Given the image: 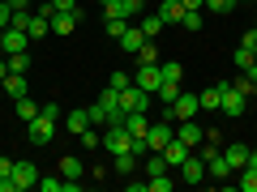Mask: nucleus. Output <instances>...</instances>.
<instances>
[{
    "mask_svg": "<svg viewBox=\"0 0 257 192\" xmlns=\"http://www.w3.org/2000/svg\"><path fill=\"white\" fill-rule=\"evenodd\" d=\"M219 90H223V98H219V111H223V116H231V120H236V116H244L248 94L240 90L236 82H219Z\"/></svg>",
    "mask_w": 257,
    "mask_h": 192,
    "instance_id": "obj_1",
    "label": "nucleus"
},
{
    "mask_svg": "<svg viewBox=\"0 0 257 192\" xmlns=\"http://www.w3.org/2000/svg\"><path fill=\"white\" fill-rule=\"evenodd\" d=\"M197 107H202L197 94H184L180 90V98H176L172 107H163V120H197Z\"/></svg>",
    "mask_w": 257,
    "mask_h": 192,
    "instance_id": "obj_2",
    "label": "nucleus"
},
{
    "mask_svg": "<svg viewBox=\"0 0 257 192\" xmlns=\"http://www.w3.org/2000/svg\"><path fill=\"white\" fill-rule=\"evenodd\" d=\"M150 98H155V94L142 90L138 82H128L124 90H120V107H124V111H146V107H150Z\"/></svg>",
    "mask_w": 257,
    "mask_h": 192,
    "instance_id": "obj_3",
    "label": "nucleus"
},
{
    "mask_svg": "<svg viewBox=\"0 0 257 192\" xmlns=\"http://www.w3.org/2000/svg\"><path fill=\"white\" fill-rule=\"evenodd\" d=\"M167 141H176V120L150 124V132H146V150H159V154H163V146H167Z\"/></svg>",
    "mask_w": 257,
    "mask_h": 192,
    "instance_id": "obj_4",
    "label": "nucleus"
},
{
    "mask_svg": "<svg viewBox=\"0 0 257 192\" xmlns=\"http://www.w3.org/2000/svg\"><path fill=\"white\" fill-rule=\"evenodd\" d=\"M26 137L35 141V146H47V141L56 137V120H47V116H35V120L26 124Z\"/></svg>",
    "mask_w": 257,
    "mask_h": 192,
    "instance_id": "obj_5",
    "label": "nucleus"
},
{
    "mask_svg": "<svg viewBox=\"0 0 257 192\" xmlns=\"http://www.w3.org/2000/svg\"><path fill=\"white\" fill-rule=\"evenodd\" d=\"M180 180H184V184H202V180H206V158H202V154H189V158L180 162Z\"/></svg>",
    "mask_w": 257,
    "mask_h": 192,
    "instance_id": "obj_6",
    "label": "nucleus"
},
{
    "mask_svg": "<svg viewBox=\"0 0 257 192\" xmlns=\"http://www.w3.org/2000/svg\"><path fill=\"white\" fill-rule=\"evenodd\" d=\"M176 137H180V141H184L189 150H197V146L206 141V128L197 124V120H180V128H176Z\"/></svg>",
    "mask_w": 257,
    "mask_h": 192,
    "instance_id": "obj_7",
    "label": "nucleus"
},
{
    "mask_svg": "<svg viewBox=\"0 0 257 192\" xmlns=\"http://www.w3.org/2000/svg\"><path fill=\"white\" fill-rule=\"evenodd\" d=\"M133 82L142 86V90L155 94L159 86H163V73H159V64H138V73H133Z\"/></svg>",
    "mask_w": 257,
    "mask_h": 192,
    "instance_id": "obj_8",
    "label": "nucleus"
},
{
    "mask_svg": "<svg viewBox=\"0 0 257 192\" xmlns=\"http://www.w3.org/2000/svg\"><path fill=\"white\" fill-rule=\"evenodd\" d=\"M13 184H18V192L35 188V184H39V166L35 162H13Z\"/></svg>",
    "mask_w": 257,
    "mask_h": 192,
    "instance_id": "obj_9",
    "label": "nucleus"
},
{
    "mask_svg": "<svg viewBox=\"0 0 257 192\" xmlns=\"http://www.w3.org/2000/svg\"><path fill=\"white\" fill-rule=\"evenodd\" d=\"M64 128H69L73 137H82L86 128H94V120H90V107H82V111H69V116H64Z\"/></svg>",
    "mask_w": 257,
    "mask_h": 192,
    "instance_id": "obj_10",
    "label": "nucleus"
},
{
    "mask_svg": "<svg viewBox=\"0 0 257 192\" xmlns=\"http://www.w3.org/2000/svg\"><path fill=\"white\" fill-rule=\"evenodd\" d=\"M189 154H193V150L184 146L180 137H176V141H167V146H163V158H167V166H172V171H180V162H184Z\"/></svg>",
    "mask_w": 257,
    "mask_h": 192,
    "instance_id": "obj_11",
    "label": "nucleus"
},
{
    "mask_svg": "<svg viewBox=\"0 0 257 192\" xmlns=\"http://www.w3.org/2000/svg\"><path fill=\"white\" fill-rule=\"evenodd\" d=\"M142 9H146V0H116V4H111V9H103V13H107V18H138V13Z\"/></svg>",
    "mask_w": 257,
    "mask_h": 192,
    "instance_id": "obj_12",
    "label": "nucleus"
},
{
    "mask_svg": "<svg viewBox=\"0 0 257 192\" xmlns=\"http://www.w3.org/2000/svg\"><path fill=\"white\" fill-rule=\"evenodd\" d=\"M124 128H128V137H138V141H146V132H150V120H146V111H128Z\"/></svg>",
    "mask_w": 257,
    "mask_h": 192,
    "instance_id": "obj_13",
    "label": "nucleus"
},
{
    "mask_svg": "<svg viewBox=\"0 0 257 192\" xmlns=\"http://www.w3.org/2000/svg\"><path fill=\"white\" fill-rule=\"evenodd\" d=\"M77 22H82V18H77V13H52V34H73V30H77Z\"/></svg>",
    "mask_w": 257,
    "mask_h": 192,
    "instance_id": "obj_14",
    "label": "nucleus"
},
{
    "mask_svg": "<svg viewBox=\"0 0 257 192\" xmlns=\"http://www.w3.org/2000/svg\"><path fill=\"white\" fill-rule=\"evenodd\" d=\"M159 18H163V26H180L184 4H180V0H163V4H159Z\"/></svg>",
    "mask_w": 257,
    "mask_h": 192,
    "instance_id": "obj_15",
    "label": "nucleus"
},
{
    "mask_svg": "<svg viewBox=\"0 0 257 192\" xmlns=\"http://www.w3.org/2000/svg\"><path fill=\"white\" fill-rule=\"evenodd\" d=\"M116 43L124 47V52H133V56H138V47L146 43V34H142V26H124V34H120Z\"/></svg>",
    "mask_w": 257,
    "mask_h": 192,
    "instance_id": "obj_16",
    "label": "nucleus"
},
{
    "mask_svg": "<svg viewBox=\"0 0 257 192\" xmlns=\"http://www.w3.org/2000/svg\"><path fill=\"white\" fill-rule=\"evenodd\" d=\"M236 188H240V192H257V166H253V162H244V166L236 171Z\"/></svg>",
    "mask_w": 257,
    "mask_h": 192,
    "instance_id": "obj_17",
    "label": "nucleus"
},
{
    "mask_svg": "<svg viewBox=\"0 0 257 192\" xmlns=\"http://www.w3.org/2000/svg\"><path fill=\"white\" fill-rule=\"evenodd\" d=\"M26 30H18V26H9V30H5V56H9V52H26Z\"/></svg>",
    "mask_w": 257,
    "mask_h": 192,
    "instance_id": "obj_18",
    "label": "nucleus"
},
{
    "mask_svg": "<svg viewBox=\"0 0 257 192\" xmlns=\"http://www.w3.org/2000/svg\"><path fill=\"white\" fill-rule=\"evenodd\" d=\"M26 34H30V38H43V34H52V18H43V13H30V22H26Z\"/></svg>",
    "mask_w": 257,
    "mask_h": 192,
    "instance_id": "obj_19",
    "label": "nucleus"
},
{
    "mask_svg": "<svg viewBox=\"0 0 257 192\" xmlns=\"http://www.w3.org/2000/svg\"><path fill=\"white\" fill-rule=\"evenodd\" d=\"M206 175H214V180H227V175H231V166H227V158H223V150L206 158Z\"/></svg>",
    "mask_w": 257,
    "mask_h": 192,
    "instance_id": "obj_20",
    "label": "nucleus"
},
{
    "mask_svg": "<svg viewBox=\"0 0 257 192\" xmlns=\"http://www.w3.org/2000/svg\"><path fill=\"white\" fill-rule=\"evenodd\" d=\"M223 158H227V166H231V175H236L240 166L248 162V146H227V150H223Z\"/></svg>",
    "mask_w": 257,
    "mask_h": 192,
    "instance_id": "obj_21",
    "label": "nucleus"
},
{
    "mask_svg": "<svg viewBox=\"0 0 257 192\" xmlns=\"http://www.w3.org/2000/svg\"><path fill=\"white\" fill-rule=\"evenodd\" d=\"M138 26H142V34H146V38H159V34H163V18H159V13H146V18H142L138 22Z\"/></svg>",
    "mask_w": 257,
    "mask_h": 192,
    "instance_id": "obj_22",
    "label": "nucleus"
},
{
    "mask_svg": "<svg viewBox=\"0 0 257 192\" xmlns=\"http://www.w3.org/2000/svg\"><path fill=\"white\" fill-rule=\"evenodd\" d=\"M82 171H86L82 158H73V154H64V158H60V175H64V180H82Z\"/></svg>",
    "mask_w": 257,
    "mask_h": 192,
    "instance_id": "obj_23",
    "label": "nucleus"
},
{
    "mask_svg": "<svg viewBox=\"0 0 257 192\" xmlns=\"http://www.w3.org/2000/svg\"><path fill=\"white\" fill-rule=\"evenodd\" d=\"M5 90H9V98L18 102L22 94H26V73H9V77H5Z\"/></svg>",
    "mask_w": 257,
    "mask_h": 192,
    "instance_id": "obj_24",
    "label": "nucleus"
},
{
    "mask_svg": "<svg viewBox=\"0 0 257 192\" xmlns=\"http://www.w3.org/2000/svg\"><path fill=\"white\" fill-rule=\"evenodd\" d=\"M219 98H223V90H219V86H206V90L197 94V102H202V111H219Z\"/></svg>",
    "mask_w": 257,
    "mask_h": 192,
    "instance_id": "obj_25",
    "label": "nucleus"
},
{
    "mask_svg": "<svg viewBox=\"0 0 257 192\" xmlns=\"http://www.w3.org/2000/svg\"><path fill=\"white\" fill-rule=\"evenodd\" d=\"M180 30H189V34H202V9H184Z\"/></svg>",
    "mask_w": 257,
    "mask_h": 192,
    "instance_id": "obj_26",
    "label": "nucleus"
},
{
    "mask_svg": "<svg viewBox=\"0 0 257 192\" xmlns=\"http://www.w3.org/2000/svg\"><path fill=\"white\" fill-rule=\"evenodd\" d=\"M18 116H22V124H30V120L39 116V102L30 98V94H22V98H18Z\"/></svg>",
    "mask_w": 257,
    "mask_h": 192,
    "instance_id": "obj_27",
    "label": "nucleus"
},
{
    "mask_svg": "<svg viewBox=\"0 0 257 192\" xmlns=\"http://www.w3.org/2000/svg\"><path fill=\"white\" fill-rule=\"evenodd\" d=\"M120 107V90H111V86H103V94H99V111L107 116V111H116Z\"/></svg>",
    "mask_w": 257,
    "mask_h": 192,
    "instance_id": "obj_28",
    "label": "nucleus"
},
{
    "mask_svg": "<svg viewBox=\"0 0 257 192\" xmlns=\"http://www.w3.org/2000/svg\"><path fill=\"white\" fill-rule=\"evenodd\" d=\"M138 64H159V43L155 38H146V43L138 47Z\"/></svg>",
    "mask_w": 257,
    "mask_h": 192,
    "instance_id": "obj_29",
    "label": "nucleus"
},
{
    "mask_svg": "<svg viewBox=\"0 0 257 192\" xmlns=\"http://www.w3.org/2000/svg\"><path fill=\"white\" fill-rule=\"evenodd\" d=\"M231 60H236L240 73H248V68L257 64V56H253V47H236V56H231Z\"/></svg>",
    "mask_w": 257,
    "mask_h": 192,
    "instance_id": "obj_30",
    "label": "nucleus"
},
{
    "mask_svg": "<svg viewBox=\"0 0 257 192\" xmlns=\"http://www.w3.org/2000/svg\"><path fill=\"white\" fill-rule=\"evenodd\" d=\"M159 73H163V82H180L184 68H180V60H159Z\"/></svg>",
    "mask_w": 257,
    "mask_h": 192,
    "instance_id": "obj_31",
    "label": "nucleus"
},
{
    "mask_svg": "<svg viewBox=\"0 0 257 192\" xmlns=\"http://www.w3.org/2000/svg\"><path fill=\"white\" fill-rule=\"evenodd\" d=\"M155 94H159V98H163V107H172V102L180 98V82H163V86H159Z\"/></svg>",
    "mask_w": 257,
    "mask_h": 192,
    "instance_id": "obj_32",
    "label": "nucleus"
},
{
    "mask_svg": "<svg viewBox=\"0 0 257 192\" xmlns=\"http://www.w3.org/2000/svg\"><path fill=\"white\" fill-rule=\"evenodd\" d=\"M133 171H138V154H128V150L116 154V175H133Z\"/></svg>",
    "mask_w": 257,
    "mask_h": 192,
    "instance_id": "obj_33",
    "label": "nucleus"
},
{
    "mask_svg": "<svg viewBox=\"0 0 257 192\" xmlns=\"http://www.w3.org/2000/svg\"><path fill=\"white\" fill-rule=\"evenodd\" d=\"M172 184H176V180H172V171H163V175H150L146 188H150V192H172Z\"/></svg>",
    "mask_w": 257,
    "mask_h": 192,
    "instance_id": "obj_34",
    "label": "nucleus"
},
{
    "mask_svg": "<svg viewBox=\"0 0 257 192\" xmlns=\"http://www.w3.org/2000/svg\"><path fill=\"white\" fill-rule=\"evenodd\" d=\"M52 4V13H77L82 18V0H47Z\"/></svg>",
    "mask_w": 257,
    "mask_h": 192,
    "instance_id": "obj_35",
    "label": "nucleus"
},
{
    "mask_svg": "<svg viewBox=\"0 0 257 192\" xmlns=\"http://www.w3.org/2000/svg\"><path fill=\"white\" fill-rule=\"evenodd\" d=\"M30 68V56L26 52H9V73H26Z\"/></svg>",
    "mask_w": 257,
    "mask_h": 192,
    "instance_id": "obj_36",
    "label": "nucleus"
},
{
    "mask_svg": "<svg viewBox=\"0 0 257 192\" xmlns=\"http://www.w3.org/2000/svg\"><path fill=\"white\" fill-rule=\"evenodd\" d=\"M240 0H206V9H214V13H231Z\"/></svg>",
    "mask_w": 257,
    "mask_h": 192,
    "instance_id": "obj_37",
    "label": "nucleus"
},
{
    "mask_svg": "<svg viewBox=\"0 0 257 192\" xmlns=\"http://www.w3.org/2000/svg\"><path fill=\"white\" fill-rule=\"evenodd\" d=\"M124 26H128L124 18H107V34H111V38H120V34H124Z\"/></svg>",
    "mask_w": 257,
    "mask_h": 192,
    "instance_id": "obj_38",
    "label": "nucleus"
},
{
    "mask_svg": "<svg viewBox=\"0 0 257 192\" xmlns=\"http://www.w3.org/2000/svg\"><path fill=\"white\" fill-rule=\"evenodd\" d=\"M39 116H47V120H56V124H60V102H43V107H39Z\"/></svg>",
    "mask_w": 257,
    "mask_h": 192,
    "instance_id": "obj_39",
    "label": "nucleus"
},
{
    "mask_svg": "<svg viewBox=\"0 0 257 192\" xmlns=\"http://www.w3.org/2000/svg\"><path fill=\"white\" fill-rule=\"evenodd\" d=\"M128 82H133V77H128V73H111V77H107V86H111V90H124Z\"/></svg>",
    "mask_w": 257,
    "mask_h": 192,
    "instance_id": "obj_40",
    "label": "nucleus"
},
{
    "mask_svg": "<svg viewBox=\"0 0 257 192\" xmlns=\"http://www.w3.org/2000/svg\"><path fill=\"white\" fill-rule=\"evenodd\" d=\"M35 188H43V192H60V188H64V180H60V175H56V180H39Z\"/></svg>",
    "mask_w": 257,
    "mask_h": 192,
    "instance_id": "obj_41",
    "label": "nucleus"
},
{
    "mask_svg": "<svg viewBox=\"0 0 257 192\" xmlns=\"http://www.w3.org/2000/svg\"><path fill=\"white\" fill-rule=\"evenodd\" d=\"M9 22H13V9H9V0H0V30H9Z\"/></svg>",
    "mask_w": 257,
    "mask_h": 192,
    "instance_id": "obj_42",
    "label": "nucleus"
},
{
    "mask_svg": "<svg viewBox=\"0 0 257 192\" xmlns=\"http://www.w3.org/2000/svg\"><path fill=\"white\" fill-rule=\"evenodd\" d=\"M240 47H257V26L244 30V38H240Z\"/></svg>",
    "mask_w": 257,
    "mask_h": 192,
    "instance_id": "obj_43",
    "label": "nucleus"
},
{
    "mask_svg": "<svg viewBox=\"0 0 257 192\" xmlns=\"http://www.w3.org/2000/svg\"><path fill=\"white\" fill-rule=\"evenodd\" d=\"M0 192H18V184H13V175H5V180H0Z\"/></svg>",
    "mask_w": 257,
    "mask_h": 192,
    "instance_id": "obj_44",
    "label": "nucleus"
},
{
    "mask_svg": "<svg viewBox=\"0 0 257 192\" xmlns=\"http://www.w3.org/2000/svg\"><path fill=\"white\" fill-rule=\"evenodd\" d=\"M5 175H13V162H9V158H0V180H5Z\"/></svg>",
    "mask_w": 257,
    "mask_h": 192,
    "instance_id": "obj_45",
    "label": "nucleus"
},
{
    "mask_svg": "<svg viewBox=\"0 0 257 192\" xmlns=\"http://www.w3.org/2000/svg\"><path fill=\"white\" fill-rule=\"evenodd\" d=\"M184 9H206V0H180Z\"/></svg>",
    "mask_w": 257,
    "mask_h": 192,
    "instance_id": "obj_46",
    "label": "nucleus"
},
{
    "mask_svg": "<svg viewBox=\"0 0 257 192\" xmlns=\"http://www.w3.org/2000/svg\"><path fill=\"white\" fill-rule=\"evenodd\" d=\"M5 77H9V60H0V82H5Z\"/></svg>",
    "mask_w": 257,
    "mask_h": 192,
    "instance_id": "obj_47",
    "label": "nucleus"
},
{
    "mask_svg": "<svg viewBox=\"0 0 257 192\" xmlns=\"http://www.w3.org/2000/svg\"><path fill=\"white\" fill-rule=\"evenodd\" d=\"M248 162H253V166H257V146H253V150H248Z\"/></svg>",
    "mask_w": 257,
    "mask_h": 192,
    "instance_id": "obj_48",
    "label": "nucleus"
},
{
    "mask_svg": "<svg viewBox=\"0 0 257 192\" xmlns=\"http://www.w3.org/2000/svg\"><path fill=\"white\" fill-rule=\"evenodd\" d=\"M99 4H103V9H111V4H116V0H99Z\"/></svg>",
    "mask_w": 257,
    "mask_h": 192,
    "instance_id": "obj_49",
    "label": "nucleus"
},
{
    "mask_svg": "<svg viewBox=\"0 0 257 192\" xmlns=\"http://www.w3.org/2000/svg\"><path fill=\"white\" fill-rule=\"evenodd\" d=\"M253 56H257V47H253Z\"/></svg>",
    "mask_w": 257,
    "mask_h": 192,
    "instance_id": "obj_50",
    "label": "nucleus"
}]
</instances>
